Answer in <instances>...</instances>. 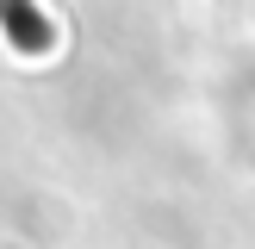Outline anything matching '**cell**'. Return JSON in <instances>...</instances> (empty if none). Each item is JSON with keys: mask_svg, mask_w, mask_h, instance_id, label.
I'll list each match as a JSON object with an SVG mask.
<instances>
[{"mask_svg": "<svg viewBox=\"0 0 255 249\" xmlns=\"http://www.w3.org/2000/svg\"><path fill=\"white\" fill-rule=\"evenodd\" d=\"M0 31H6V44L25 50V56H37V50L56 44V31H50V19L37 12V0H0Z\"/></svg>", "mask_w": 255, "mask_h": 249, "instance_id": "1", "label": "cell"}]
</instances>
